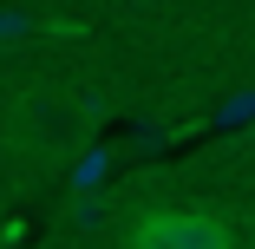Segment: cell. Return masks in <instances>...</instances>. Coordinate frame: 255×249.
Instances as JSON below:
<instances>
[{"instance_id": "1", "label": "cell", "mask_w": 255, "mask_h": 249, "mask_svg": "<svg viewBox=\"0 0 255 249\" xmlns=\"http://www.w3.org/2000/svg\"><path fill=\"white\" fill-rule=\"evenodd\" d=\"M92 105L85 98H72V92H59V85H33V92H20L13 105H7V151L13 158H26V164H72L85 144H92Z\"/></svg>"}, {"instance_id": "2", "label": "cell", "mask_w": 255, "mask_h": 249, "mask_svg": "<svg viewBox=\"0 0 255 249\" xmlns=\"http://www.w3.org/2000/svg\"><path fill=\"white\" fill-rule=\"evenodd\" d=\"M125 249H236V236L210 210H144L125 230Z\"/></svg>"}]
</instances>
